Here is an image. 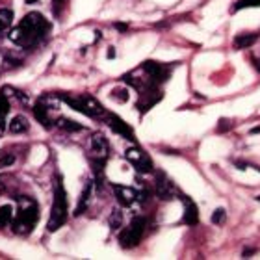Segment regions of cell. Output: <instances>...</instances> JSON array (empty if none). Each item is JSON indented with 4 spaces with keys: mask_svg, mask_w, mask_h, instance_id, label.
I'll list each match as a JSON object with an SVG mask.
<instances>
[{
    "mask_svg": "<svg viewBox=\"0 0 260 260\" xmlns=\"http://www.w3.org/2000/svg\"><path fill=\"white\" fill-rule=\"evenodd\" d=\"M251 134H260V126H255V128H251Z\"/></svg>",
    "mask_w": 260,
    "mask_h": 260,
    "instance_id": "484cf974",
    "label": "cell"
},
{
    "mask_svg": "<svg viewBox=\"0 0 260 260\" xmlns=\"http://www.w3.org/2000/svg\"><path fill=\"white\" fill-rule=\"evenodd\" d=\"M112 97L117 99L119 103H126V101H128V91H126V89H114V91H112Z\"/></svg>",
    "mask_w": 260,
    "mask_h": 260,
    "instance_id": "603a6c76",
    "label": "cell"
},
{
    "mask_svg": "<svg viewBox=\"0 0 260 260\" xmlns=\"http://www.w3.org/2000/svg\"><path fill=\"white\" fill-rule=\"evenodd\" d=\"M115 26L119 28V30H126V28H128V24H115Z\"/></svg>",
    "mask_w": 260,
    "mask_h": 260,
    "instance_id": "4316f807",
    "label": "cell"
},
{
    "mask_svg": "<svg viewBox=\"0 0 260 260\" xmlns=\"http://www.w3.org/2000/svg\"><path fill=\"white\" fill-rule=\"evenodd\" d=\"M106 121H108V126L112 128V132L123 136L125 140L132 141V143H136V141H138V140H136V134H134V130H132V126H130L125 119H121L119 115L108 114V115H106Z\"/></svg>",
    "mask_w": 260,
    "mask_h": 260,
    "instance_id": "ba28073f",
    "label": "cell"
},
{
    "mask_svg": "<svg viewBox=\"0 0 260 260\" xmlns=\"http://www.w3.org/2000/svg\"><path fill=\"white\" fill-rule=\"evenodd\" d=\"M50 32V22L38 11H30L19 24L10 32V39L22 49H30L47 38Z\"/></svg>",
    "mask_w": 260,
    "mask_h": 260,
    "instance_id": "6da1fadb",
    "label": "cell"
},
{
    "mask_svg": "<svg viewBox=\"0 0 260 260\" xmlns=\"http://www.w3.org/2000/svg\"><path fill=\"white\" fill-rule=\"evenodd\" d=\"M180 201H182V205H184V216H182V223L188 225V227H195L197 223H199V208L195 205L191 197L188 195H182L179 193Z\"/></svg>",
    "mask_w": 260,
    "mask_h": 260,
    "instance_id": "9c48e42d",
    "label": "cell"
},
{
    "mask_svg": "<svg viewBox=\"0 0 260 260\" xmlns=\"http://www.w3.org/2000/svg\"><path fill=\"white\" fill-rule=\"evenodd\" d=\"M115 56V50H114V47H112V49L108 50V58H114Z\"/></svg>",
    "mask_w": 260,
    "mask_h": 260,
    "instance_id": "d4e9b609",
    "label": "cell"
},
{
    "mask_svg": "<svg viewBox=\"0 0 260 260\" xmlns=\"http://www.w3.org/2000/svg\"><path fill=\"white\" fill-rule=\"evenodd\" d=\"M121 223H123V212L114 210L112 212V216H110V229L117 231V229L121 227Z\"/></svg>",
    "mask_w": 260,
    "mask_h": 260,
    "instance_id": "44dd1931",
    "label": "cell"
},
{
    "mask_svg": "<svg viewBox=\"0 0 260 260\" xmlns=\"http://www.w3.org/2000/svg\"><path fill=\"white\" fill-rule=\"evenodd\" d=\"M28 128H30V123H28V119L24 115H15L10 123V132H13V134H22Z\"/></svg>",
    "mask_w": 260,
    "mask_h": 260,
    "instance_id": "2e32d148",
    "label": "cell"
},
{
    "mask_svg": "<svg viewBox=\"0 0 260 260\" xmlns=\"http://www.w3.org/2000/svg\"><path fill=\"white\" fill-rule=\"evenodd\" d=\"M10 112V101H8V89H2L0 91V126L4 128V123H6V115Z\"/></svg>",
    "mask_w": 260,
    "mask_h": 260,
    "instance_id": "e0dca14e",
    "label": "cell"
},
{
    "mask_svg": "<svg viewBox=\"0 0 260 260\" xmlns=\"http://www.w3.org/2000/svg\"><path fill=\"white\" fill-rule=\"evenodd\" d=\"M256 199H258V201H260V195H258V197H256Z\"/></svg>",
    "mask_w": 260,
    "mask_h": 260,
    "instance_id": "f546056e",
    "label": "cell"
},
{
    "mask_svg": "<svg viewBox=\"0 0 260 260\" xmlns=\"http://www.w3.org/2000/svg\"><path fill=\"white\" fill-rule=\"evenodd\" d=\"M54 4H56V8H60V6L63 4V0H54Z\"/></svg>",
    "mask_w": 260,
    "mask_h": 260,
    "instance_id": "83f0119b",
    "label": "cell"
},
{
    "mask_svg": "<svg viewBox=\"0 0 260 260\" xmlns=\"http://www.w3.org/2000/svg\"><path fill=\"white\" fill-rule=\"evenodd\" d=\"M69 217V201H67V191H65L63 179L61 175H56L54 182V201H52V208H50V217L47 223V231L56 233L61 229Z\"/></svg>",
    "mask_w": 260,
    "mask_h": 260,
    "instance_id": "3957f363",
    "label": "cell"
},
{
    "mask_svg": "<svg viewBox=\"0 0 260 260\" xmlns=\"http://www.w3.org/2000/svg\"><path fill=\"white\" fill-rule=\"evenodd\" d=\"M49 110H50V106L45 104V97L39 99L38 103H36V106H34V115H36V119H38V123H41L47 130L54 126L52 119L49 117Z\"/></svg>",
    "mask_w": 260,
    "mask_h": 260,
    "instance_id": "7c38bea8",
    "label": "cell"
},
{
    "mask_svg": "<svg viewBox=\"0 0 260 260\" xmlns=\"http://www.w3.org/2000/svg\"><path fill=\"white\" fill-rule=\"evenodd\" d=\"M58 126L63 128L65 132H80V130H84V126H82L80 123H76V121H73V119H67V117H60V119H58Z\"/></svg>",
    "mask_w": 260,
    "mask_h": 260,
    "instance_id": "d6986e66",
    "label": "cell"
},
{
    "mask_svg": "<svg viewBox=\"0 0 260 260\" xmlns=\"http://www.w3.org/2000/svg\"><path fill=\"white\" fill-rule=\"evenodd\" d=\"M231 126H233V125H231L227 119H221V121H219V126H217V132H225V130L231 128Z\"/></svg>",
    "mask_w": 260,
    "mask_h": 260,
    "instance_id": "cb8c5ba5",
    "label": "cell"
},
{
    "mask_svg": "<svg viewBox=\"0 0 260 260\" xmlns=\"http://www.w3.org/2000/svg\"><path fill=\"white\" fill-rule=\"evenodd\" d=\"M91 193H93V182H86V186H84V190H82V193H80V199L76 203L75 216H82V214L87 210V205H89V201H91Z\"/></svg>",
    "mask_w": 260,
    "mask_h": 260,
    "instance_id": "4fadbf2b",
    "label": "cell"
},
{
    "mask_svg": "<svg viewBox=\"0 0 260 260\" xmlns=\"http://www.w3.org/2000/svg\"><path fill=\"white\" fill-rule=\"evenodd\" d=\"M13 24V11L10 8H0V36H4Z\"/></svg>",
    "mask_w": 260,
    "mask_h": 260,
    "instance_id": "9a60e30c",
    "label": "cell"
},
{
    "mask_svg": "<svg viewBox=\"0 0 260 260\" xmlns=\"http://www.w3.org/2000/svg\"><path fill=\"white\" fill-rule=\"evenodd\" d=\"M145 231H147V217L143 216L132 217L128 227H125L119 233V245L123 249H134L136 245H140Z\"/></svg>",
    "mask_w": 260,
    "mask_h": 260,
    "instance_id": "5b68a950",
    "label": "cell"
},
{
    "mask_svg": "<svg viewBox=\"0 0 260 260\" xmlns=\"http://www.w3.org/2000/svg\"><path fill=\"white\" fill-rule=\"evenodd\" d=\"M13 160H15V156H13L11 152L0 151V169H2V168H8V166H11V164H13Z\"/></svg>",
    "mask_w": 260,
    "mask_h": 260,
    "instance_id": "7402d4cb",
    "label": "cell"
},
{
    "mask_svg": "<svg viewBox=\"0 0 260 260\" xmlns=\"http://www.w3.org/2000/svg\"><path fill=\"white\" fill-rule=\"evenodd\" d=\"M256 39H258L256 34H238L234 38V49H249L251 45L256 43Z\"/></svg>",
    "mask_w": 260,
    "mask_h": 260,
    "instance_id": "5bb4252c",
    "label": "cell"
},
{
    "mask_svg": "<svg viewBox=\"0 0 260 260\" xmlns=\"http://www.w3.org/2000/svg\"><path fill=\"white\" fill-rule=\"evenodd\" d=\"M112 190L115 193V199L121 206H132L138 201V190L128 188V186L121 184H112Z\"/></svg>",
    "mask_w": 260,
    "mask_h": 260,
    "instance_id": "30bf717a",
    "label": "cell"
},
{
    "mask_svg": "<svg viewBox=\"0 0 260 260\" xmlns=\"http://www.w3.org/2000/svg\"><path fill=\"white\" fill-rule=\"evenodd\" d=\"M164 97L162 89H151V91H145L140 95V103L136 104V108H138V112H141V114H145V112H149V110L154 106L156 103H160Z\"/></svg>",
    "mask_w": 260,
    "mask_h": 260,
    "instance_id": "8fae6325",
    "label": "cell"
},
{
    "mask_svg": "<svg viewBox=\"0 0 260 260\" xmlns=\"http://www.w3.org/2000/svg\"><path fill=\"white\" fill-rule=\"evenodd\" d=\"M225 219H227V212H225V208H216L210 217V221L214 223V225H223Z\"/></svg>",
    "mask_w": 260,
    "mask_h": 260,
    "instance_id": "ffe728a7",
    "label": "cell"
},
{
    "mask_svg": "<svg viewBox=\"0 0 260 260\" xmlns=\"http://www.w3.org/2000/svg\"><path fill=\"white\" fill-rule=\"evenodd\" d=\"M28 4H36V2H38V0H26Z\"/></svg>",
    "mask_w": 260,
    "mask_h": 260,
    "instance_id": "f1b7e54d",
    "label": "cell"
},
{
    "mask_svg": "<svg viewBox=\"0 0 260 260\" xmlns=\"http://www.w3.org/2000/svg\"><path fill=\"white\" fill-rule=\"evenodd\" d=\"M125 158L130 162V166L138 171V173L149 175L154 171V166H152L151 156L147 154L141 147H128L125 151Z\"/></svg>",
    "mask_w": 260,
    "mask_h": 260,
    "instance_id": "8992f818",
    "label": "cell"
},
{
    "mask_svg": "<svg viewBox=\"0 0 260 260\" xmlns=\"http://www.w3.org/2000/svg\"><path fill=\"white\" fill-rule=\"evenodd\" d=\"M58 99L61 103L69 104L71 108L80 112V114L91 117V119H106V108L99 103L93 95H87V93H82V95H69V93H58Z\"/></svg>",
    "mask_w": 260,
    "mask_h": 260,
    "instance_id": "277c9868",
    "label": "cell"
},
{
    "mask_svg": "<svg viewBox=\"0 0 260 260\" xmlns=\"http://www.w3.org/2000/svg\"><path fill=\"white\" fill-rule=\"evenodd\" d=\"M15 217V212H13V206L4 205L0 206V227H8Z\"/></svg>",
    "mask_w": 260,
    "mask_h": 260,
    "instance_id": "ac0fdd59",
    "label": "cell"
},
{
    "mask_svg": "<svg viewBox=\"0 0 260 260\" xmlns=\"http://www.w3.org/2000/svg\"><path fill=\"white\" fill-rule=\"evenodd\" d=\"M154 190H156V195L162 201L173 199L175 193H179V190H177L175 182L169 179L164 171H158V173L154 175Z\"/></svg>",
    "mask_w": 260,
    "mask_h": 260,
    "instance_id": "52a82bcc",
    "label": "cell"
},
{
    "mask_svg": "<svg viewBox=\"0 0 260 260\" xmlns=\"http://www.w3.org/2000/svg\"><path fill=\"white\" fill-rule=\"evenodd\" d=\"M19 210L13 217V233L19 236H28L39 221V205L30 197H19Z\"/></svg>",
    "mask_w": 260,
    "mask_h": 260,
    "instance_id": "7a4b0ae2",
    "label": "cell"
}]
</instances>
